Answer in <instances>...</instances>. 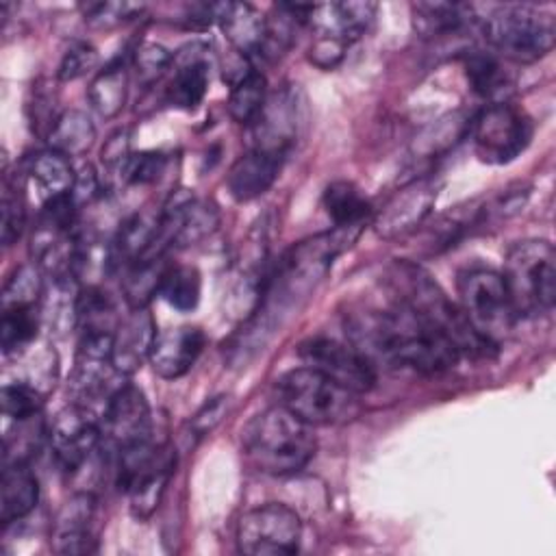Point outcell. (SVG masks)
Segmentation results:
<instances>
[{
  "mask_svg": "<svg viewBox=\"0 0 556 556\" xmlns=\"http://www.w3.org/2000/svg\"><path fill=\"white\" fill-rule=\"evenodd\" d=\"M363 226H334L293 245L267 274L256 308L245 317L241 330L228 345V361L245 365L256 352H263L282 321L300 308L311 291L361 235Z\"/></svg>",
  "mask_w": 556,
  "mask_h": 556,
  "instance_id": "1",
  "label": "cell"
},
{
  "mask_svg": "<svg viewBox=\"0 0 556 556\" xmlns=\"http://www.w3.org/2000/svg\"><path fill=\"white\" fill-rule=\"evenodd\" d=\"M345 334L374 365L382 361L419 374H441L463 356L450 337L395 302L389 311L350 315Z\"/></svg>",
  "mask_w": 556,
  "mask_h": 556,
  "instance_id": "2",
  "label": "cell"
},
{
  "mask_svg": "<svg viewBox=\"0 0 556 556\" xmlns=\"http://www.w3.org/2000/svg\"><path fill=\"white\" fill-rule=\"evenodd\" d=\"M389 287L393 302L408 308L445 337H450L460 354L489 356L495 348L489 345L465 319L463 311L447 298L439 282L415 263L397 261L389 269Z\"/></svg>",
  "mask_w": 556,
  "mask_h": 556,
  "instance_id": "3",
  "label": "cell"
},
{
  "mask_svg": "<svg viewBox=\"0 0 556 556\" xmlns=\"http://www.w3.org/2000/svg\"><path fill=\"white\" fill-rule=\"evenodd\" d=\"M241 443L248 460L269 476L298 473L317 450L311 426L282 404L254 415L241 430Z\"/></svg>",
  "mask_w": 556,
  "mask_h": 556,
  "instance_id": "4",
  "label": "cell"
},
{
  "mask_svg": "<svg viewBox=\"0 0 556 556\" xmlns=\"http://www.w3.org/2000/svg\"><path fill=\"white\" fill-rule=\"evenodd\" d=\"M278 404L308 426H334L358 417V393L313 367H295L276 382Z\"/></svg>",
  "mask_w": 556,
  "mask_h": 556,
  "instance_id": "5",
  "label": "cell"
},
{
  "mask_svg": "<svg viewBox=\"0 0 556 556\" xmlns=\"http://www.w3.org/2000/svg\"><path fill=\"white\" fill-rule=\"evenodd\" d=\"M504 282L517 317H536L556 302V252L545 239H526L508 248Z\"/></svg>",
  "mask_w": 556,
  "mask_h": 556,
  "instance_id": "6",
  "label": "cell"
},
{
  "mask_svg": "<svg viewBox=\"0 0 556 556\" xmlns=\"http://www.w3.org/2000/svg\"><path fill=\"white\" fill-rule=\"evenodd\" d=\"M480 28L495 52L517 63H534L556 43L554 17L528 4L495 7L480 17Z\"/></svg>",
  "mask_w": 556,
  "mask_h": 556,
  "instance_id": "7",
  "label": "cell"
},
{
  "mask_svg": "<svg viewBox=\"0 0 556 556\" xmlns=\"http://www.w3.org/2000/svg\"><path fill=\"white\" fill-rule=\"evenodd\" d=\"M174 467L172 445L154 443L152 437L117 450L115 482L128 495L130 513L137 519H148L159 508Z\"/></svg>",
  "mask_w": 556,
  "mask_h": 556,
  "instance_id": "8",
  "label": "cell"
},
{
  "mask_svg": "<svg viewBox=\"0 0 556 556\" xmlns=\"http://www.w3.org/2000/svg\"><path fill=\"white\" fill-rule=\"evenodd\" d=\"M458 308L469 326L493 348L508 337L517 313L504 276L491 267H469L458 274Z\"/></svg>",
  "mask_w": 556,
  "mask_h": 556,
  "instance_id": "9",
  "label": "cell"
},
{
  "mask_svg": "<svg viewBox=\"0 0 556 556\" xmlns=\"http://www.w3.org/2000/svg\"><path fill=\"white\" fill-rule=\"evenodd\" d=\"M469 137L480 161L504 165L528 148L532 139V122L517 106L493 102L469 122Z\"/></svg>",
  "mask_w": 556,
  "mask_h": 556,
  "instance_id": "10",
  "label": "cell"
},
{
  "mask_svg": "<svg viewBox=\"0 0 556 556\" xmlns=\"http://www.w3.org/2000/svg\"><path fill=\"white\" fill-rule=\"evenodd\" d=\"M302 541L300 515L278 502L256 506L237 523V545L252 556H287L298 552Z\"/></svg>",
  "mask_w": 556,
  "mask_h": 556,
  "instance_id": "11",
  "label": "cell"
},
{
  "mask_svg": "<svg viewBox=\"0 0 556 556\" xmlns=\"http://www.w3.org/2000/svg\"><path fill=\"white\" fill-rule=\"evenodd\" d=\"M298 354L306 367L321 371L358 395L376 384L374 363L350 341L317 334L302 341Z\"/></svg>",
  "mask_w": 556,
  "mask_h": 556,
  "instance_id": "12",
  "label": "cell"
},
{
  "mask_svg": "<svg viewBox=\"0 0 556 556\" xmlns=\"http://www.w3.org/2000/svg\"><path fill=\"white\" fill-rule=\"evenodd\" d=\"M48 439L56 465L65 473H76L98 450L102 426L89 406L74 402L56 413L48 426Z\"/></svg>",
  "mask_w": 556,
  "mask_h": 556,
  "instance_id": "13",
  "label": "cell"
},
{
  "mask_svg": "<svg viewBox=\"0 0 556 556\" xmlns=\"http://www.w3.org/2000/svg\"><path fill=\"white\" fill-rule=\"evenodd\" d=\"M304 124V98L295 85L267 96V102L252 128V148L287 156L300 137Z\"/></svg>",
  "mask_w": 556,
  "mask_h": 556,
  "instance_id": "14",
  "label": "cell"
},
{
  "mask_svg": "<svg viewBox=\"0 0 556 556\" xmlns=\"http://www.w3.org/2000/svg\"><path fill=\"white\" fill-rule=\"evenodd\" d=\"M441 191L434 176H421L397 189L374 215L371 226L382 239H395L413 232L430 215Z\"/></svg>",
  "mask_w": 556,
  "mask_h": 556,
  "instance_id": "15",
  "label": "cell"
},
{
  "mask_svg": "<svg viewBox=\"0 0 556 556\" xmlns=\"http://www.w3.org/2000/svg\"><path fill=\"white\" fill-rule=\"evenodd\" d=\"M100 426H102V437L109 443H113L115 450L150 439L152 417H150V404L143 391L135 384L122 382L104 402Z\"/></svg>",
  "mask_w": 556,
  "mask_h": 556,
  "instance_id": "16",
  "label": "cell"
},
{
  "mask_svg": "<svg viewBox=\"0 0 556 556\" xmlns=\"http://www.w3.org/2000/svg\"><path fill=\"white\" fill-rule=\"evenodd\" d=\"M374 17V2H330L313 4L308 24L315 33V39H328L348 48L367 33Z\"/></svg>",
  "mask_w": 556,
  "mask_h": 556,
  "instance_id": "17",
  "label": "cell"
},
{
  "mask_svg": "<svg viewBox=\"0 0 556 556\" xmlns=\"http://www.w3.org/2000/svg\"><path fill=\"white\" fill-rule=\"evenodd\" d=\"M206 343V337L202 328L198 326H176L167 328L156 334L152 352H150V365L156 376L165 380H176L185 376L198 356L202 354Z\"/></svg>",
  "mask_w": 556,
  "mask_h": 556,
  "instance_id": "18",
  "label": "cell"
},
{
  "mask_svg": "<svg viewBox=\"0 0 556 556\" xmlns=\"http://www.w3.org/2000/svg\"><path fill=\"white\" fill-rule=\"evenodd\" d=\"M156 326L154 317L143 308H132L130 315H126L115 334H113V367L122 376H130L137 371L143 361H150V352L156 339Z\"/></svg>",
  "mask_w": 556,
  "mask_h": 556,
  "instance_id": "19",
  "label": "cell"
},
{
  "mask_svg": "<svg viewBox=\"0 0 556 556\" xmlns=\"http://www.w3.org/2000/svg\"><path fill=\"white\" fill-rule=\"evenodd\" d=\"M211 65L206 59V48L191 43L174 54V76L165 89V98L172 106L191 111L195 109L208 89Z\"/></svg>",
  "mask_w": 556,
  "mask_h": 556,
  "instance_id": "20",
  "label": "cell"
},
{
  "mask_svg": "<svg viewBox=\"0 0 556 556\" xmlns=\"http://www.w3.org/2000/svg\"><path fill=\"white\" fill-rule=\"evenodd\" d=\"M96 515V500L91 493L72 495L54 519L52 547L59 554H89L96 549L91 521Z\"/></svg>",
  "mask_w": 556,
  "mask_h": 556,
  "instance_id": "21",
  "label": "cell"
},
{
  "mask_svg": "<svg viewBox=\"0 0 556 556\" xmlns=\"http://www.w3.org/2000/svg\"><path fill=\"white\" fill-rule=\"evenodd\" d=\"M215 22L230 46L245 59L263 52L267 37V20L248 2H217Z\"/></svg>",
  "mask_w": 556,
  "mask_h": 556,
  "instance_id": "22",
  "label": "cell"
},
{
  "mask_svg": "<svg viewBox=\"0 0 556 556\" xmlns=\"http://www.w3.org/2000/svg\"><path fill=\"white\" fill-rule=\"evenodd\" d=\"M282 156L250 148L245 154H241L228 169L226 176V187L230 195L237 202H250L258 195H263L276 180L280 167H282Z\"/></svg>",
  "mask_w": 556,
  "mask_h": 556,
  "instance_id": "23",
  "label": "cell"
},
{
  "mask_svg": "<svg viewBox=\"0 0 556 556\" xmlns=\"http://www.w3.org/2000/svg\"><path fill=\"white\" fill-rule=\"evenodd\" d=\"M39 500V482L28 463H4L0 482V521L9 526L24 519Z\"/></svg>",
  "mask_w": 556,
  "mask_h": 556,
  "instance_id": "24",
  "label": "cell"
},
{
  "mask_svg": "<svg viewBox=\"0 0 556 556\" xmlns=\"http://www.w3.org/2000/svg\"><path fill=\"white\" fill-rule=\"evenodd\" d=\"M473 7L458 2H417L413 4V24L424 39H439L460 33L471 24Z\"/></svg>",
  "mask_w": 556,
  "mask_h": 556,
  "instance_id": "25",
  "label": "cell"
},
{
  "mask_svg": "<svg viewBox=\"0 0 556 556\" xmlns=\"http://www.w3.org/2000/svg\"><path fill=\"white\" fill-rule=\"evenodd\" d=\"M24 169L35 180L39 191H43L46 198L70 193L76 180V172L70 163V156L52 148L33 152L26 159Z\"/></svg>",
  "mask_w": 556,
  "mask_h": 556,
  "instance_id": "26",
  "label": "cell"
},
{
  "mask_svg": "<svg viewBox=\"0 0 556 556\" xmlns=\"http://www.w3.org/2000/svg\"><path fill=\"white\" fill-rule=\"evenodd\" d=\"M167 267L169 263L165 261V254H156L139 258L122 271V291L130 308L148 306L152 295L159 293Z\"/></svg>",
  "mask_w": 556,
  "mask_h": 556,
  "instance_id": "27",
  "label": "cell"
},
{
  "mask_svg": "<svg viewBox=\"0 0 556 556\" xmlns=\"http://www.w3.org/2000/svg\"><path fill=\"white\" fill-rule=\"evenodd\" d=\"M89 102L96 109L98 115L111 119L115 117L124 104H126V96H128V70L124 61H115L111 65H106L104 70H100L93 80L89 83L87 89Z\"/></svg>",
  "mask_w": 556,
  "mask_h": 556,
  "instance_id": "28",
  "label": "cell"
},
{
  "mask_svg": "<svg viewBox=\"0 0 556 556\" xmlns=\"http://www.w3.org/2000/svg\"><path fill=\"white\" fill-rule=\"evenodd\" d=\"M39 330V313L35 304H4L0 319V345L4 356H17L28 350Z\"/></svg>",
  "mask_w": 556,
  "mask_h": 556,
  "instance_id": "29",
  "label": "cell"
},
{
  "mask_svg": "<svg viewBox=\"0 0 556 556\" xmlns=\"http://www.w3.org/2000/svg\"><path fill=\"white\" fill-rule=\"evenodd\" d=\"M321 204L334 226H365L371 217V204L348 180H334L324 189Z\"/></svg>",
  "mask_w": 556,
  "mask_h": 556,
  "instance_id": "30",
  "label": "cell"
},
{
  "mask_svg": "<svg viewBox=\"0 0 556 556\" xmlns=\"http://www.w3.org/2000/svg\"><path fill=\"white\" fill-rule=\"evenodd\" d=\"M115 302L96 285L80 287L76 302V326L80 332H115L119 326Z\"/></svg>",
  "mask_w": 556,
  "mask_h": 556,
  "instance_id": "31",
  "label": "cell"
},
{
  "mask_svg": "<svg viewBox=\"0 0 556 556\" xmlns=\"http://www.w3.org/2000/svg\"><path fill=\"white\" fill-rule=\"evenodd\" d=\"M96 139V126L91 117L83 111H65L59 115L54 128L48 135V143L52 150L63 152L65 156L85 154Z\"/></svg>",
  "mask_w": 556,
  "mask_h": 556,
  "instance_id": "32",
  "label": "cell"
},
{
  "mask_svg": "<svg viewBox=\"0 0 556 556\" xmlns=\"http://www.w3.org/2000/svg\"><path fill=\"white\" fill-rule=\"evenodd\" d=\"M267 80L261 72L252 70L245 74L239 83L230 87L228 96V113L235 122L243 126H252L256 117L261 115L265 102H267Z\"/></svg>",
  "mask_w": 556,
  "mask_h": 556,
  "instance_id": "33",
  "label": "cell"
},
{
  "mask_svg": "<svg viewBox=\"0 0 556 556\" xmlns=\"http://www.w3.org/2000/svg\"><path fill=\"white\" fill-rule=\"evenodd\" d=\"M202 276L193 265H169L163 274L159 295L176 311H193L200 302Z\"/></svg>",
  "mask_w": 556,
  "mask_h": 556,
  "instance_id": "34",
  "label": "cell"
},
{
  "mask_svg": "<svg viewBox=\"0 0 556 556\" xmlns=\"http://www.w3.org/2000/svg\"><path fill=\"white\" fill-rule=\"evenodd\" d=\"M465 76L471 89L482 98H495L508 85L506 72L502 70L497 56L484 50H471L465 54Z\"/></svg>",
  "mask_w": 556,
  "mask_h": 556,
  "instance_id": "35",
  "label": "cell"
},
{
  "mask_svg": "<svg viewBox=\"0 0 556 556\" xmlns=\"http://www.w3.org/2000/svg\"><path fill=\"white\" fill-rule=\"evenodd\" d=\"M48 428L41 421V415L15 421V434H4V463H28L41 447Z\"/></svg>",
  "mask_w": 556,
  "mask_h": 556,
  "instance_id": "36",
  "label": "cell"
},
{
  "mask_svg": "<svg viewBox=\"0 0 556 556\" xmlns=\"http://www.w3.org/2000/svg\"><path fill=\"white\" fill-rule=\"evenodd\" d=\"M0 402H2L4 417L13 419V421H24V419L41 415L43 393L37 391L35 387H30L28 382L11 380V382L2 384Z\"/></svg>",
  "mask_w": 556,
  "mask_h": 556,
  "instance_id": "37",
  "label": "cell"
},
{
  "mask_svg": "<svg viewBox=\"0 0 556 556\" xmlns=\"http://www.w3.org/2000/svg\"><path fill=\"white\" fill-rule=\"evenodd\" d=\"M2 224H0V239L2 245L9 248L13 245L26 224V202H24V191L22 185L13 178H4L2 185Z\"/></svg>",
  "mask_w": 556,
  "mask_h": 556,
  "instance_id": "38",
  "label": "cell"
},
{
  "mask_svg": "<svg viewBox=\"0 0 556 556\" xmlns=\"http://www.w3.org/2000/svg\"><path fill=\"white\" fill-rule=\"evenodd\" d=\"M172 65H174V54L154 41L141 43L132 56V70L141 85L156 83L167 70H172Z\"/></svg>",
  "mask_w": 556,
  "mask_h": 556,
  "instance_id": "39",
  "label": "cell"
},
{
  "mask_svg": "<svg viewBox=\"0 0 556 556\" xmlns=\"http://www.w3.org/2000/svg\"><path fill=\"white\" fill-rule=\"evenodd\" d=\"M143 4L132 2H87L83 4V17L93 28H115L124 22L141 15Z\"/></svg>",
  "mask_w": 556,
  "mask_h": 556,
  "instance_id": "40",
  "label": "cell"
},
{
  "mask_svg": "<svg viewBox=\"0 0 556 556\" xmlns=\"http://www.w3.org/2000/svg\"><path fill=\"white\" fill-rule=\"evenodd\" d=\"M41 280L37 267L24 265L15 269V274L4 282L2 306L4 304H35L41 295Z\"/></svg>",
  "mask_w": 556,
  "mask_h": 556,
  "instance_id": "41",
  "label": "cell"
},
{
  "mask_svg": "<svg viewBox=\"0 0 556 556\" xmlns=\"http://www.w3.org/2000/svg\"><path fill=\"white\" fill-rule=\"evenodd\" d=\"M98 65V52L87 41H72L67 50L63 52V59L59 63V80H76L85 74H89Z\"/></svg>",
  "mask_w": 556,
  "mask_h": 556,
  "instance_id": "42",
  "label": "cell"
},
{
  "mask_svg": "<svg viewBox=\"0 0 556 556\" xmlns=\"http://www.w3.org/2000/svg\"><path fill=\"white\" fill-rule=\"evenodd\" d=\"M165 169L163 152H132L128 165L122 174V182L126 185H150L156 182Z\"/></svg>",
  "mask_w": 556,
  "mask_h": 556,
  "instance_id": "43",
  "label": "cell"
},
{
  "mask_svg": "<svg viewBox=\"0 0 556 556\" xmlns=\"http://www.w3.org/2000/svg\"><path fill=\"white\" fill-rule=\"evenodd\" d=\"M130 156H132V150H130L128 130H117L115 135L109 137V141L102 148V165H104L106 174L115 176L117 180H122V174H124Z\"/></svg>",
  "mask_w": 556,
  "mask_h": 556,
  "instance_id": "44",
  "label": "cell"
},
{
  "mask_svg": "<svg viewBox=\"0 0 556 556\" xmlns=\"http://www.w3.org/2000/svg\"><path fill=\"white\" fill-rule=\"evenodd\" d=\"M228 395H215L211 397L191 419V430L195 432V437H204L211 430H215V426L224 419L226 410H228Z\"/></svg>",
  "mask_w": 556,
  "mask_h": 556,
  "instance_id": "45",
  "label": "cell"
},
{
  "mask_svg": "<svg viewBox=\"0 0 556 556\" xmlns=\"http://www.w3.org/2000/svg\"><path fill=\"white\" fill-rule=\"evenodd\" d=\"M343 54H345V46L328 41V39H315L308 50L311 63H315L321 70H332L334 65H339Z\"/></svg>",
  "mask_w": 556,
  "mask_h": 556,
  "instance_id": "46",
  "label": "cell"
},
{
  "mask_svg": "<svg viewBox=\"0 0 556 556\" xmlns=\"http://www.w3.org/2000/svg\"><path fill=\"white\" fill-rule=\"evenodd\" d=\"M98 191H100V180H98L93 167L85 165L76 174V180H74V187H72V198L76 200V204L80 208V204H85V202L89 204L98 195Z\"/></svg>",
  "mask_w": 556,
  "mask_h": 556,
  "instance_id": "47",
  "label": "cell"
}]
</instances>
